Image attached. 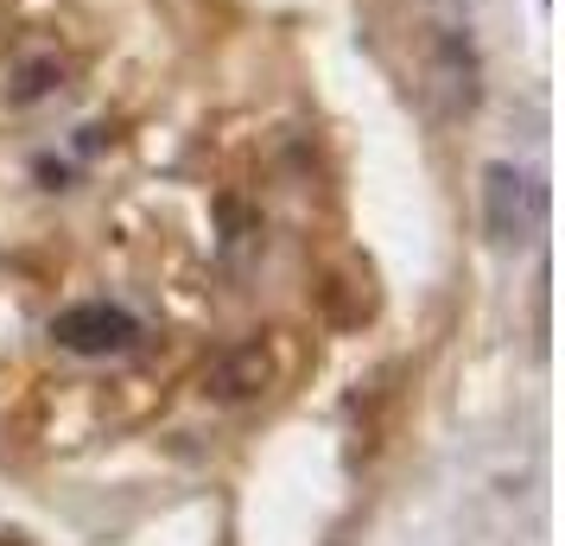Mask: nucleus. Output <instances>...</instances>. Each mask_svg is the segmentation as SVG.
<instances>
[{"label": "nucleus", "instance_id": "obj_3", "mask_svg": "<svg viewBox=\"0 0 565 546\" xmlns=\"http://www.w3.org/2000/svg\"><path fill=\"white\" fill-rule=\"evenodd\" d=\"M52 338L71 356H121L140 338V318L128 306H108V299H83V306H64L52 318Z\"/></svg>", "mask_w": 565, "mask_h": 546}, {"label": "nucleus", "instance_id": "obj_1", "mask_svg": "<svg viewBox=\"0 0 565 546\" xmlns=\"http://www.w3.org/2000/svg\"><path fill=\"white\" fill-rule=\"evenodd\" d=\"M426 39V96L438 121H470L483 103V52L477 26H419Z\"/></svg>", "mask_w": 565, "mask_h": 546}, {"label": "nucleus", "instance_id": "obj_5", "mask_svg": "<svg viewBox=\"0 0 565 546\" xmlns=\"http://www.w3.org/2000/svg\"><path fill=\"white\" fill-rule=\"evenodd\" d=\"M57 77H64V64H57V57H26V64L13 71V83H7V103H39Z\"/></svg>", "mask_w": 565, "mask_h": 546}, {"label": "nucleus", "instance_id": "obj_4", "mask_svg": "<svg viewBox=\"0 0 565 546\" xmlns=\"http://www.w3.org/2000/svg\"><path fill=\"white\" fill-rule=\"evenodd\" d=\"M260 382H267V356H260V343H248V350H235L230 363L210 375V394H216V400H242V394H255Z\"/></svg>", "mask_w": 565, "mask_h": 546}, {"label": "nucleus", "instance_id": "obj_2", "mask_svg": "<svg viewBox=\"0 0 565 546\" xmlns=\"http://www.w3.org/2000/svg\"><path fill=\"white\" fill-rule=\"evenodd\" d=\"M546 223V184L521 172L514 159H489L483 165V229L495 248H521L534 242Z\"/></svg>", "mask_w": 565, "mask_h": 546}]
</instances>
